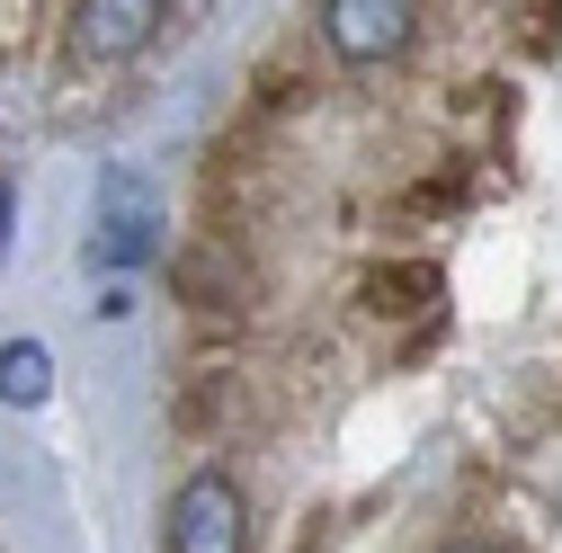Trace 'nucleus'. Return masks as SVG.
Returning a JSON list of instances; mask_svg holds the SVG:
<instances>
[{
  "label": "nucleus",
  "mask_w": 562,
  "mask_h": 553,
  "mask_svg": "<svg viewBox=\"0 0 562 553\" xmlns=\"http://www.w3.org/2000/svg\"><path fill=\"white\" fill-rule=\"evenodd\" d=\"M170 553H250V500H241V482L224 464H205L179 482V500H170V527H161Z\"/></svg>",
  "instance_id": "obj_1"
},
{
  "label": "nucleus",
  "mask_w": 562,
  "mask_h": 553,
  "mask_svg": "<svg viewBox=\"0 0 562 553\" xmlns=\"http://www.w3.org/2000/svg\"><path fill=\"white\" fill-rule=\"evenodd\" d=\"M322 36L348 63H393L419 36V10L411 0H322Z\"/></svg>",
  "instance_id": "obj_2"
},
{
  "label": "nucleus",
  "mask_w": 562,
  "mask_h": 553,
  "mask_svg": "<svg viewBox=\"0 0 562 553\" xmlns=\"http://www.w3.org/2000/svg\"><path fill=\"white\" fill-rule=\"evenodd\" d=\"M161 0H81L72 10V45L90 54V63H125V54H144L153 36H161Z\"/></svg>",
  "instance_id": "obj_3"
},
{
  "label": "nucleus",
  "mask_w": 562,
  "mask_h": 553,
  "mask_svg": "<svg viewBox=\"0 0 562 553\" xmlns=\"http://www.w3.org/2000/svg\"><path fill=\"white\" fill-rule=\"evenodd\" d=\"M419 304H438V268H429V259L367 276V313H419Z\"/></svg>",
  "instance_id": "obj_4"
},
{
  "label": "nucleus",
  "mask_w": 562,
  "mask_h": 553,
  "mask_svg": "<svg viewBox=\"0 0 562 553\" xmlns=\"http://www.w3.org/2000/svg\"><path fill=\"white\" fill-rule=\"evenodd\" d=\"M90 259H99V268H134V259H153V215H134V205L99 215V233H90Z\"/></svg>",
  "instance_id": "obj_5"
},
{
  "label": "nucleus",
  "mask_w": 562,
  "mask_h": 553,
  "mask_svg": "<svg viewBox=\"0 0 562 553\" xmlns=\"http://www.w3.org/2000/svg\"><path fill=\"white\" fill-rule=\"evenodd\" d=\"M54 393V358L36 349V339H10V349H0V402H45Z\"/></svg>",
  "instance_id": "obj_6"
},
{
  "label": "nucleus",
  "mask_w": 562,
  "mask_h": 553,
  "mask_svg": "<svg viewBox=\"0 0 562 553\" xmlns=\"http://www.w3.org/2000/svg\"><path fill=\"white\" fill-rule=\"evenodd\" d=\"M518 482L544 500V509H562V429H536V438H518Z\"/></svg>",
  "instance_id": "obj_7"
},
{
  "label": "nucleus",
  "mask_w": 562,
  "mask_h": 553,
  "mask_svg": "<svg viewBox=\"0 0 562 553\" xmlns=\"http://www.w3.org/2000/svg\"><path fill=\"white\" fill-rule=\"evenodd\" d=\"M438 553H491V544H438Z\"/></svg>",
  "instance_id": "obj_8"
}]
</instances>
